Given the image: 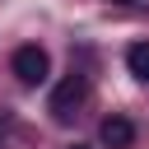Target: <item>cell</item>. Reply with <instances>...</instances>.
Returning <instances> with one entry per match:
<instances>
[{"mask_svg":"<svg viewBox=\"0 0 149 149\" xmlns=\"http://www.w3.org/2000/svg\"><path fill=\"white\" fill-rule=\"evenodd\" d=\"M116 5H130V0H116Z\"/></svg>","mask_w":149,"mask_h":149,"instance_id":"6","label":"cell"},{"mask_svg":"<svg viewBox=\"0 0 149 149\" xmlns=\"http://www.w3.org/2000/svg\"><path fill=\"white\" fill-rule=\"evenodd\" d=\"M98 140H102L107 149H126V144H135V121H130V116H107V121L98 126Z\"/></svg>","mask_w":149,"mask_h":149,"instance_id":"3","label":"cell"},{"mask_svg":"<svg viewBox=\"0 0 149 149\" xmlns=\"http://www.w3.org/2000/svg\"><path fill=\"white\" fill-rule=\"evenodd\" d=\"M0 149H5V144H0Z\"/></svg>","mask_w":149,"mask_h":149,"instance_id":"7","label":"cell"},{"mask_svg":"<svg viewBox=\"0 0 149 149\" xmlns=\"http://www.w3.org/2000/svg\"><path fill=\"white\" fill-rule=\"evenodd\" d=\"M70 149H93V144H70Z\"/></svg>","mask_w":149,"mask_h":149,"instance_id":"5","label":"cell"},{"mask_svg":"<svg viewBox=\"0 0 149 149\" xmlns=\"http://www.w3.org/2000/svg\"><path fill=\"white\" fill-rule=\"evenodd\" d=\"M84 93H88L84 74H79V70H70V74L51 88V102H47V107H51V116H56V121H70V116H74V107L84 102Z\"/></svg>","mask_w":149,"mask_h":149,"instance_id":"1","label":"cell"},{"mask_svg":"<svg viewBox=\"0 0 149 149\" xmlns=\"http://www.w3.org/2000/svg\"><path fill=\"white\" fill-rule=\"evenodd\" d=\"M9 70L19 74V84L37 88V84H42V79L51 74V61H47V51H42V47H33V42H28V47H19V51H14Z\"/></svg>","mask_w":149,"mask_h":149,"instance_id":"2","label":"cell"},{"mask_svg":"<svg viewBox=\"0 0 149 149\" xmlns=\"http://www.w3.org/2000/svg\"><path fill=\"white\" fill-rule=\"evenodd\" d=\"M126 65H130L135 79H149V42H135V47L126 51Z\"/></svg>","mask_w":149,"mask_h":149,"instance_id":"4","label":"cell"}]
</instances>
